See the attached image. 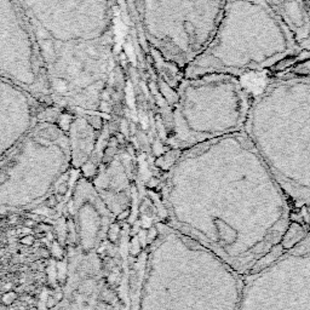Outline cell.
<instances>
[{
	"instance_id": "1",
	"label": "cell",
	"mask_w": 310,
	"mask_h": 310,
	"mask_svg": "<svg viewBox=\"0 0 310 310\" xmlns=\"http://www.w3.org/2000/svg\"><path fill=\"white\" fill-rule=\"evenodd\" d=\"M72 131V159L74 165H80L84 162L87 156L90 155L91 150L93 148V128L85 125L84 132H78L77 127L72 124L70 126Z\"/></svg>"
},
{
	"instance_id": "3",
	"label": "cell",
	"mask_w": 310,
	"mask_h": 310,
	"mask_svg": "<svg viewBox=\"0 0 310 310\" xmlns=\"http://www.w3.org/2000/svg\"><path fill=\"white\" fill-rule=\"evenodd\" d=\"M281 251H282V247H281V246L274 247L273 252H270L269 254H267V256H265L263 259H260V260L258 262V263L256 264V267L253 268V273H257L258 270L263 269V268H265L267 265H269V264L271 263V260H273V259H276V258L280 256V254L282 253Z\"/></svg>"
},
{
	"instance_id": "10",
	"label": "cell",
	"mask_w": 310,
	"mask_h": 310,
	"mask_svg": "<svg viewBox=\"0 0 310 310\" xmlns=\"http://www.w3.org/2000/svg\"><path fill=\"white\" fill-rule=\"evenodd\" d=\"M127 216H128L127 211H126V212H122V215H120V216H119V219H122V218H125V217H127Z\"/></svg>"
},
{
	"instance_id": "9",
	"label": "cell",
	"mask_w": 310,
	"mask_h": 310,
	"mask_svg": "<svg viewBox=\"0 0 310 310\" xmlns=\"http://www.w3.org/2000/svg\"><path fill=\"white\" fill-rule=\"evenodd\" d=\"M26 225L27 226H32V225H34V220H30V219H28L26 222Z\"/></svg>"
},
{
	"instance_id": "6",
	"label": "cell",
	"mask_w": 310,
	"mask_h": 310,
	"mask_svg": "<svg viewBox=\"0 0 310 310\" xmlns=\"http://www.w3.org/2000/svg\"><path fill=\"white\" fill-rule=\"evenodd\" d=\"M157 236V229L154 228V226H150L148 233H147V240L148 242H151V241H154V239Z\"/></svg>"
},
{
	"instance_id": "5",
	"label": "cell",
	"mask_w": 310,
	"mask_h": 310,
	"mask_svg": "<svg viewBox=\"0 0 310 310\" xmlns=\"http://www.w3.org/2000/svg\"><path fill=\"white\" fill-rule=\"evenodd\" d=\"M139 250H141V242L138 241V238H133L132 242H131V253L137 254Z\"/></svg>"
},
{
	"instance_id": "7",
	"label": "cell",
	"mask_w": 310,
	"mask_h": 310,
	"mask_svg": "<svg viewBox=\"0 0 310 310\" xmlns=\"http://www.w3.org/2000/svg\"><path fill=\"white\" fill-rule=\"evenodd\" d=\"M21 242L24 244L26 246H30V245L34 242V238H33L32 235H26L22 240H21Z\"/></svg>"
},
{
	"instance_id": "8",
	"label": "cell",
	"mask_w": 310,
	"mask_h": 310,
	"mask_svg": "<svg viewBox=\"0 0 310 310\" xmlns=\"http://www.w3.org/2000/svg\"><path fill=\"white\" fill-rule=\"evenodd\" d=\"M15 298H16V294L15 293H8V294H5L4 296V302L6 303V304H11V302L12 300H15Z\"/></svg>"
},
{
	"instance_id": "4",
	"label": "cell",
	"mask_w": 310,
	"mask_h": 310,
	"mask_svg": "<svg viewBox=\"0 0 310 310\" xmlns=\"http://www.w3.org/2000/svg\"><path fill=\"white\" fill-rule=\"evenodd\" d=\"M119 233H120V228L116 224L112 225L110 226V230H109V239L113 241V242H115L116 240H118L119 238Z\"/></svg>"
},
{
	"instance_id": "2",
	"label": "cell",
	"mask_w": 310,
	"mask_h": 310,
	"mask_svg": "<svg viewBox=\"0 0 310 310\" xmlns=\"http://www.w3.org/2000/svg\"><path fill=\"white\" fill-rule=\"evenodd\" d=\"M304 235H305L304 229L298 223H292L284 238V247L285 249H290V247L294 246L299 240L304 238Z\"/></svg>"
}]
</instances>
